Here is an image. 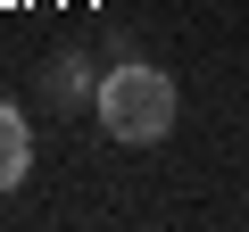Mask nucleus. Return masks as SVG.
<instances>
[{
    "mask_svg": "<svg viewBox=\"0 0 249 232\" xmlns=\"http://www.w3.org/2000/svg\"><path fill=\"white\" fill-rule=\"evenodd\" d=\"M91 108H100V133L108 141L150 149V141L175 133V75H158V66H108Z\"/></svg>",
    "mask_w": 249,
    "mask_h": 232,
    "instance_id": "nucleus-1",
    "label": "nucleus"
},
{
    "mask_svg": "<svg viewBox=\"0 0 249 232\" xmlns=\"http://www.w3.org/2000/svg\"><path fill=\"white\" fill-rule=\"evenodd\" d=\"M34 166V133H25V116L17 108H0V191H17Z\"/></svg>",
    "mask_w": 249,
    "mask_h": 232,
    "instance_id": "nucleus-2",
    "label": "nucleus"
}]
</instances>
